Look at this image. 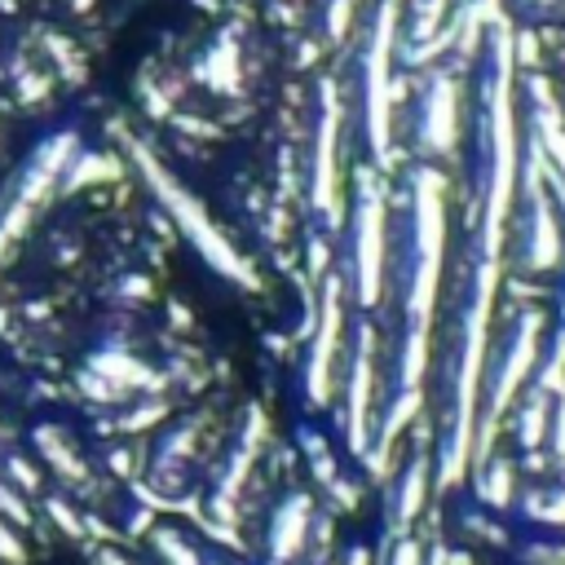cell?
Instances as JSON below:
<instances>
[{
  "mask_svg": "<svg viewBox=\"0 0 565 565\" xmlns=\"http://www.w3.org/2000/svg\"><path fill=\"white\" fill-rule=\"evenodd\" d=\"M442 248H447V208H442V181L438 172L416 177V279H411V340H407V389L420 385L425 371V340H429V314L442 279Z\"/></svg>",
  "mask_w": 565,
  "mask_h": 565,
  "instance_id": "6da1fadb",
  "label": "cell"
},
{
  "mask_svg": "<svg viewBox=\"0 0 565 565\" xmlns=\"http://www.w3.org/2000/svg\"><path fill=\"white\" fill-rule=\"evenodd\" d=\"M133 155H137V163H142V172H146V181H150V191L163 200V208L172 213V222L185 230V239H191V244H195V248H200V252H204L222 274H230V279H235V283H244V287H257L252 270H248V265L239 261V252L217 235V226L208 222L204 204L185 195L181 185H177V177H172L168 168H159V163H155V155H150L142 142L133 146Z\"/></svg>",
  "mask_w": 565,
  "mask_h": 565,
  "instance_id": "7a4b0ae2",
  "label": "cell"
},
{
  "mask_svg": "<svg viewBox=\"0 0 565 565\" xmlns=\"http://www.w3.org/2000/svg\"><path fill=\"white\" fill-rule=\"evenodd\" d=\"M67 155H71V137H58V142H49V146L36 155V163L27 168V177H23V185H19L14 208L5 213V222H0V252H5V248L27 230V222L36 217V208L49 200L54 181H58L63 168H67Z\"/></svg>",
  "mask_w": 565,
  "mask_h": 565,
  "instance_id": "3957f363",
  "label": "cell"
},
{
  "mask_svg": "<svg viewBox=\"0 0 565 565\" xmlns=\"http://www.w3.org/2000/svg\"><path fill=\"white\" fill-rule=\"evenodd\" d=\"M389 54H394V5H385L366 54V124H371V146L381 159H389V84H394Z\"/></svg>",
  "mask_w": 565,
  "mask_h": 565,
  "instance_id": "277c9868",
  "label": "cell"
},
{
  "mask_svg": "<svg viewBox=\"0 0 565 565\" xmlns=\"http://www.w3.org/2000/svg\"><path fill=\"white\" fill-rule=\"evenodd\" d=\"M381 257H385V200L375 181L362 185V222H358V287L362 301L381 296Z\"/></svg>",
  "mask_w": 565,
  "mask_h": 565,
  "instance_id": "5b68a950",
  "label": "cell"
},
{
  "mask_svg": "<svg viewBox=\"0 0 565 565\" xmlns=\"http://www.w3.org/2000/svg\"><path fill=\"white\" fill-rule=\"evenodd\" d=\"M534 349H539V314H526L521 327H517V340H512V353L499 371V385H495V416L508 407V398L521 389L526 371L534 366Z\"/></svg>",
  "mask_w": 565,
  "mask_h": 565,
  "instance_id": "8992f818",
  "label": "cell"
},
{
  "mask_svg": "<svg viewBox=\"0 0 565 565\" xmlns=\"http://www.w3.org/2000/svg\"><path fill=\"white\" fill-rule=\"evenodd\" d=\"M336 340H340V283L327 287V305H323V331L314 340V362H309V394L323 403L327 398V371L336 358Z\"/></svg>",
  "mask_w": 565,
  "mask_h": 565,
  "instance_id": "52a82bcc",
  "label": "cell"
},
{
  "mask_svg": "<svg viewBox=\"0 0 565 565\" xmlns=\"http://www.w3.org/2000/svg\"><path fill=\"white\" fill-rule=\"evenodd\" d=\"M371 336H362V349L353 358V381H349V438L362 451L366 447V411H371Z\"/></svg>",
  "mask_w": 565,
  "mask_h": 565,
  "instance_id": "ba28073f",
  "label": "cell"
},
{
  "mask_svg": "<svg viewBox=\"0 0 565 565\" xmlns=\"http://www.w3.org/2000/svg\"><path fill=\"white\" fill-rule=\"evenodd\" d=\"M327 93V115H323V133H318V208H336V124H340V106L331 98V84L323 89Z\"/></svg>",
  "mask_w": 565,
  "mask_h": 565,
  "instance_id": "9c48e42d",
  "label": "cell"
},
{
  "mask_svg": "<svg viewBox=\"0 0 565 565\" xmlns=\"http://www.w3.org/2000/svg\"><path fill=\"white\" fill-rule=\"evenodd\" d=\"M429 142H433L438 150H451V146H455V84H451V80H438V84H433Z\"/></svg>",
  "mask_w": 565,
  "mask_h": 565,
  "instance_id": "30bf717a",
  "label": "cell"
},
{
  "mask_svg": "<svg viewBox=\"0 0 565 565\" xmlns=\"http://www.w3.org/2000/svg\"><path fill=\"white\" fill-rule=\"evenodd\" d=\"M539 98H543V89H539ZM539 133H543V150H547L552 168L561 172V191H565V128H561V115L552 111V98H543V106H539Z\"/></svg>",
  "mask_w": 565,
  "mask_h": 565,
  "instance_id": "8fae6325",
  "label": "cell"
},
{
  "mask_svg": "<svg viewBox=\"0 0 565 565\" xmlns=\"http://www.w3.org/2000/svg\"><path fill=\"white\" fill-rule=\"evenodd\" d=\"M301 539H305V499H292L279 512V521H274V552H279V561L292 556L301 547Z\"/></svg>",
  "mask_w": 565,
  "mask_h": 565,
  "instance_id": "7c38bea8",
  "label": "cell"
},
{
  "mask_svg": "<svg viewBox=\"0 0 565 565\" xmlns=\"http://www.w3.org/2000/svg\"><path fill=\"white\" fill-rule=\"evenodd\" d=\"M425 482H429V460H416V464H411V477H407V486H403V521H411V517L420 512V504H425Z\"/></svg>",
  "mask_w": 565,
  "mask_h": 565,
  "instance_id": "4fadbf2b",
  "label": "cell"
},
{
  "mask_svg": "<svg viewBox=\"0 0 565 565\" xmlns=\"http://www.w3.org/2000/svg\"><path fill=\"white\" fill-rule=\"evenodd\" d=\"M556 261V226L552 217L539 208V230H534V265H552Z\"/></svg>",
  "mask_w": 565,
  "mask_h": 565,
  "instance_id": "5bb4252c",
  "label": "cell"
},
{
  "mask_svg": "<svg viewBox=\"0 0 565 565\" xmlns=\"http://www.w3.org/2000/svg\"><path fill=\"white\" fill-rule=\"evenodd\" d=\"M508 482H512V468H508V464H495L490 477H486V486H482L486 499H490V504H508Z\"/></svg>",
  "mask_w": 565,
  "mask_h": 565,
  "instance_id": "9a60e30c",
  "label": "cell"
},
{
  "mask_svg": "<svg viewBox=\"0 0 565 565\" xmlns=\"http://www.w3.org/2000/svg\"><path fill=\"white\" fill-rule=\"evenodd\" d=\"M159 547H163V552L177 561V565H200V561H195V552H185V547H181L172 534H159Z\"/></svg>",
  "mask_w": 565,
  "mask_h": 565,
  "instance_id": "2e32d148",
  "label": "cell"
},
{
  "mask_svg": "<svg viewBox=\"0 0 565 565\" xmlns=\"http://www.w3.org/2000/svg\"><path fill=\"white\" fill-rule=\"evenodd\" d=\"M394 565H416V547H411V543H407V547H403V552H398V561H394Z\"/></svg>",
  "mask_w": 565,
  "mask_h": 565,
  "instance_id": "e0dca14e",
  "label": "cell"
},
{
  "mask_svg": "<svg viewBox=\"0 0 565 565\" xmlns=\"http://www.w3.org/2000/svg\"><path fill=\"white\" fill-rule=\"evenodd\" d=\"M349 565H366V556H362V552H358V556H353V561H349Z\"/></svg>",
  "mask_w": 565,
  "mask_h": 565,
  "instance_id": "ac0fdd59",
  "label": "cell"
},
{
  "mask_svg": "<svg viewBox=\"0 0 565 565\" xmlns=\"http://www.w3.org/2000/svg\"><path fill=\"white\" fill-rule=\"evenodd\" d=\"M106 565H120V561H106Z\"/></svg>",
  "mask_w": 565,
  "mask_h": 565,
  "instance_id": "d6986e66",
  "label": "cell"
}]
</instances>
